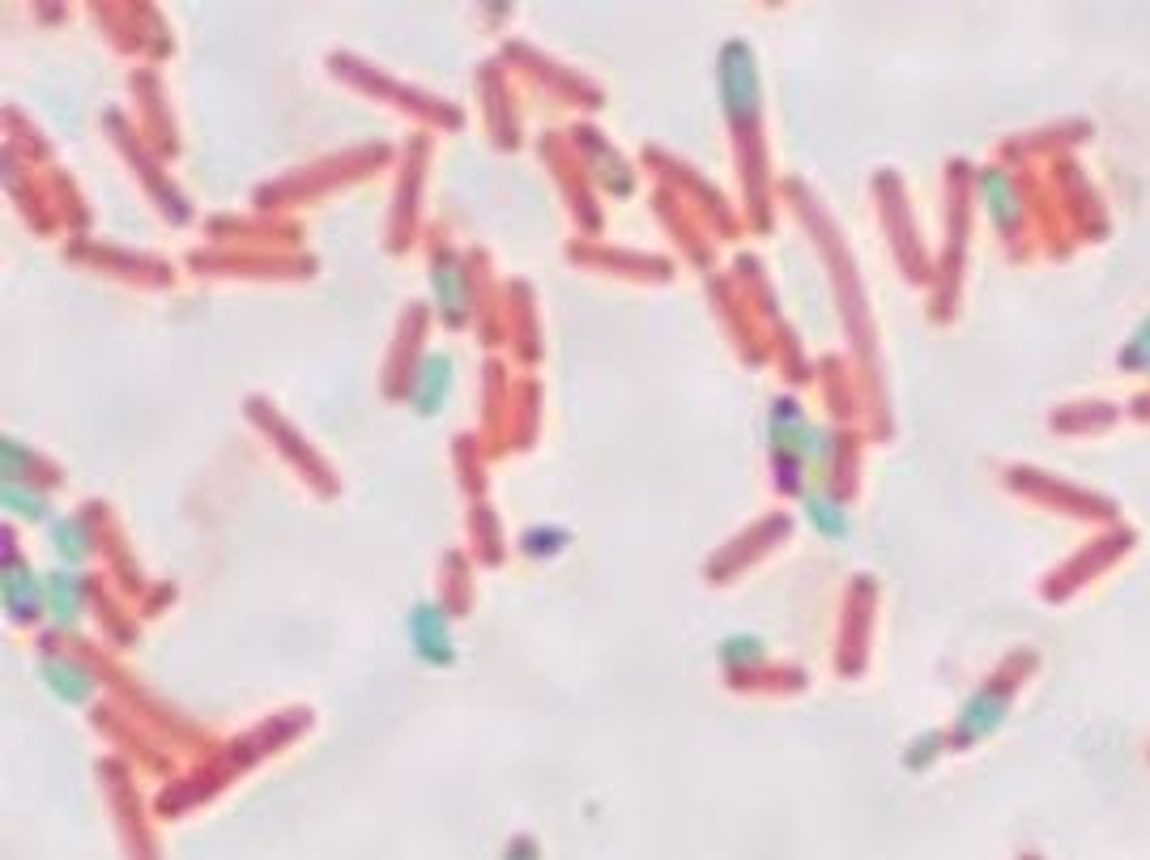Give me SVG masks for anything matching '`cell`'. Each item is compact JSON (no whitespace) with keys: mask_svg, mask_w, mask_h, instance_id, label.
I'll list each match as a JSON object with an SVG mask.
<instances>
[{"mask_svg":"<svg viewBox=\"0 0 1150 860\" xmlns=\"http://www.w3.org/2000/svg\"><path fill=\"white\" fill-rule=\"evenodd\" d=\"M720 78H724V98L737 116H751L758 107V85H754V65L751 51L742 43H729L724 60H720Z\"/></svg>","mask_w":1150,"mask_h":860,"instance_id":"obj_1","label":"cell"},{"mask_svg":"<svg viewBox=\"0 0 1150 860\" xmlns=\"http://www.w3.org/2000/svg\"><path fill=\"white\" fill-rule=\"evenodd\" d=\"M1006 707H1010V695H1006L1001 686H985V690H976V699L963 707V716H959V737H963V742L989 737L992 729L1006 720Z\"/></svg>","mask_w":1150,"mask_h":860,"instance_id":"obj_2","label":"cell"},{"mask_svg":"<svg viewBox=\"0 0 1150 860\" xmlns=\"http://www.w3.org/2000/svg\"><path fill=\"white\" fill-rule=\"evenodd\" d=\"M980 196H985V209L992 213L997 226H1010V222L1019 218V193H1014V184H1010L1001 171H989V175H985Z\"/></svg>","mask_w":1150,"mask_h":860,"instance_id":"obj_3","label":"cell"},{"mask_svg":"<svg viewBox=\"0 0 1150 860\" xmlns=\"http://www.w3.org/2000/svg\"><path fill=\"white\" fill-rule=\"evenodd\" d=\"M1129 371H1150V315L1138 324V333L1125 341V358H1120Z\"/></svg>","mask_w":1150,"mask_h":860,"instance_id":"obj_4","label":"cell"}]
</instances>
